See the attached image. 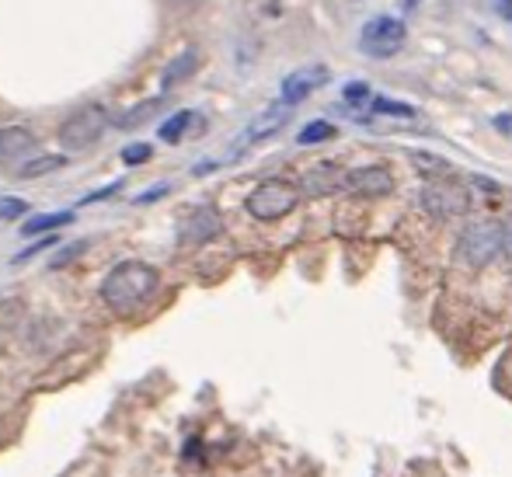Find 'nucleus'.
I'll return each mask as SVG.
<instances>
[{"mask_svg":"<svg viewBox=\"0 0 512 477\" xmlns=\"http://www.w3.org/2000/svg\"><path fill=\"white\" fill-rule=\"evenodd\" d=\"M328 81V70L324 67H300L293 70L290 77H283V88H279V101H283L286 108H297L300 101H307L310 95H314L321 84Z\"/></svg>","mask_w":512,"mask_h":477,"instance_id":"6e6552de","label":"nucleus"},{"mask_svg":"<svg viewBox=\"0 0 512 477\" xmlns=\"http://www.w3.org/2000/svg\"><path fill=\"white\" fill-rule=\"evenodd\" d=\"M495 7H499L506 18H512V0H495Z\"/></svg>","mask_w":512,"mask_h":477,"instance_id":"cd10ccee","label":"nucleus"},{"mask_svg":"<svg viewBox=\"0 0 512 477\" xmlns=\"http://www.w3.org/2000/svg\"><path fill=\"white\" fill-rule=\"evenodd\" d=\"M161 112V98H147V101H136L129 112H122L119 119H112L119 129H136V126H143V122H150L154 115Z\"/></svg>","mask_w":512,"mask_h":477,"instance_id":"4468645a","label":"nucleus"},{"mask_svg":"<svg viewBox=\"0 0 512 477\" xmlns=\"http://www.w3.org/2000/svg\"><path fill=\"white\" fill-rule=\"evenodd\" d=\"M53 244H56V237H53V234H46V237H42V241H39V244H32V248L18 251V258H14V262H28V258H35V255H39V251L53 248Z\"/></svg>","mask_w":512,"mask_h":477,"instance_id":"5701e85b","label":"nucleus"},{"mask_svg":"<svg viewBox=\"0 0 512 477\" xmlns=\"http://www.w3.org/2000/svg\"><path fill=\"white\" fill-rule=\"evenodd\" d=\"M192 122H196V115H192V112H175V115H171V119L161 126V140H164V143H182L185 129H189Z\"/></svg>","mask_w":512,"mask_h":477,"instance_id":"f3484780","label":"nucleus"},{"mask_svg":"<svg viewBox=\"0 0 512 477\" xmlns=\"http://www.w3.org/2000/svg\"><path fill=\"white\" fill-rule=\"evenodd\" d=\"M108 126H112V115H108L105 105H81L60 122L56 140L67 150H88L108 133Z\"/></svg>","mask_w":512,"mask_h":477,"instance_id":"f03ea898","label":"nucleus"},{"mask_svg":"<svg viewBox=\"0 0 512 477\" xmlns=\"http://www.w3.org/2000/svg\"><path fill=\"white\" fill-rule=\"evenodd\" d=\"M502 251L512 258V227H502Z\"/></svg>","mask_w":512,"mask_h":477,"instance_id":"bb28decb","label":"nucleus"},{"mask_svg":"<svg viewBox=\"0 0 512 477\" xmlns=\"http://www.w3.org/2000/svg\"><path fill=\"white\" fill-rule=\"evenodd\" d=\"M345 189L359 192V195H370V199H380V195H391L394 192V175L380 164H366V168H352L345 171Z\"/></svg>","mask_w":512,"mask_h":477,"instance_id":"1a4fd4ad","label":"nucleus"},{"mask_svg":"<svg viewBox=\"0 0 512 477\" xmlns=\"http://www.w3.org/2000/svg\"><path fill=\"white\" fill-rule=\"evenodd\" d=\"M150 143H129V147H122V164L126 168H136V164H143V161H150Z\"/></svg>","mask_w":512,"mask_h":477,"instance_id":"412c9836","label":"nucleus"},{"mask_svg":"<svg viewBox=\"0 0 512 477\" xmlns=\"http://www.w3.org/2000/svg\"><path fill=\"white\" fill-rule=\"evenodd\" d=\"M119 189H122V182H112V185H105L102 192H95V195H84L81 202H102V199H108V195H115V192H119Z\"/></svg>","mask_w":512,"mask_h":477,"instance_id":"a878e982","label":"nucleus"},{"mask_svg":"<svg viewBox=\"0 0 512 477\" xmlns=\"http://www.w3.org/2000/svg\"><path fill=\"white\" fill-rule=\"evenodd\" d=\"M366 95H370L366 84H345V101H352V105H363Z\"/></svg>","mask_w":512,"mask_h":477,"instance_id":"393cba45","label":"nucleus"},{"mask_svg":"<svg viewBox=\"0 0 512 477\" xmlns=\"http://www.w3.org/2000/svg\"><path fill=\"white\" fill-rule=\"evenodd\" d=\"M171 4H178V7H199V4H206V0H171Z\"/></svg>","mask_w":512,"mask_h":477,"instance_id":"c85d7f7f","label":"nucleus"},{"mask_svg":"<svg viewBox=\"0 0 512 477\" xmlns=\"http://www.w3.org/2000/svg\"><path fill=\"white\" fill-rule=\"evenodd\" d=\"M290 112L293 108H286L283 101H276V105H269L262 115H255V119L248 122V129H244V136H241V143L237 147H255V143H262V140H269V136H276L279 129L290 122Z\"/></svg>","mask_w":512,"mask_h":477,"instance_id":"9d476101","label":"nucleus"},{"mask_svg":"<svg viewBox=\"0 0 512 477\" xmlns=\"http://www.w3.org/2000/svg\"><path fill=\"white\" fill-rule=\"evenodd\" d=\"M39 150V136L28 126H4L0 129V164H18Z\"/></svg>","mask_w":512,"mask_h":477,"instance_id":"9b49d317","label":"nucleus"},{"mask_svg":"<svg viewBox=\"0 0 512 477\" xmlns=\"http://www.w3.org/2000/svg\"><path fill=\"white\" fill-rule=\"evenodd\" d=\"M499 251H502V227L499 223L478 220V223H467V227L460 230L457 255H460V262L471 265V269L488 265Z\"/></svg>","mask_w":512,"mask_h":477,"instance_id":"20e7f679","label":"nucleus"},{"mask_svg":"<svg viewBox=\"0 0 512 477\" xmlns=\"http://www.w3.org/2000/svg\"><path fill=\"white\" fill-rule=\"evenodd\" d=\"M300 202V192L297 185L283 182V178H265V182H258L255 189L248 195V213L255 216V220L262 223H276L283 220V216H290L293 209H297Z\"/></svg>","mask_w":512,"mask_h":477,"instance_id":"7ed1b4c3","label":"nucleus"},{"mask_svg":"<svg viewBox=\"0 0 512 477\" xmlns=\"http://www.w3.org/2000/svg\"><path fill=\"white\" fill-rule=\"evenodd\" d=\"M81 251H88V241H74L67 251H60V255H53V262H49V269H63L67 262H74Z\"/></svg>","mask_w":512,"mask_h":477,"instance_id":"4be33fe9","label":"nucleus"},{"mask_svg":"<svg viewBox=\"0 0 512 477\" xmlns=\"http://www.w3.org/2000/svg\"><path fill=\"white\" fill-rule=\"evenodd\" d=\"M342 182H345V175L338 168H331V164H321V168H314V171H307V178H304V189L310 195H328V192H335V189H342Z\"/></svg>","mask_w":512,"mask_h":477,"instance_id":"f8f14e48","label":"nucleus"},{"mask_svg":"<svg viewBox=\"0 0 512 477\" xmlns=\"http://www.w3.org/2000/svg\"><path fill=\"white\" fill-rule=\"evenodd\" d=\"M220 230H223L220 213H216L213 206H199L178 220V244H182V248H196V244L213 241Z\"/></svg>","mask_w":512,"mask_h":477,"instance_id":"0eeeda50","label":"nucleus"},{"mask_svg":"<svg viewBox=\"0 0 512 477\" xmlns=\"http://www.w3.org/2000/svg\"><path fill=\"white\" fill-rule=\"evenodd\" d=\"M63 164H67V157H63V154L39 157V161H35V164H25V168H21V178H39V175H49V171L63 168Z\"/></svg>","mask_w":512,"mask_h":477,"instance_id":"a211bd4d","label":"nucleus"},{"mask_svg":"<svg viewBox=\"0 0 512 477\" xmlns=\"http://www.w3.org/2000/svg\"><path fill=\"white\" fill-rule=\"evenodd\" d=\"M28 213V202L18 199V195H0V220H18V216Z\"/></svg>","mask_w":512,"mask_h":477,"instance_id":"aec40b11","label":"nucleus"},{"mask_svg":"<svg viewBox=\"0 0 512 477\" xmlns=\"http://www.w3.org/2000/svg\"><path fill=\"white\" fill-rule=\"evenodd\" d=\"M199 67V49H185V53H178L175 60L164 67V88H175V84L189 81L192 74H196Z\"/></svg>","mask_w":512,"mask_h":477,"instance_id":"ddd939ff","label":"nucleus"},{"mask_svg":"<svg viewBox=\"0 0 512 477\" xmlns=\"http://www.w3.org/2000/svg\"><path fill=\"white\" fill-rule=\"evenodd\" d=\"M67 223H74V213H42V216H32V220H25L21 234H25V237L53 234V230L67 227Z\"/></svg>","mask_w":512,"mask_h":477,"instance_id":"2eb2a0df","label":"nucleus"},{"mask_svg":"<svg viewBox=\"0 0 512 477\" xmlns=\"http://www.w3.org/2000/svg\"><path fill=\"white\" fill-rule=\"evenodd\" d=\"M157 286H161V276L154 265L140 262V258H126L102 279V300L115 314H133L157 293Z\"/></svg>","mask_w":512,"mask_h":477,"instance_id":"f257e3e1","label":"nucleus"},{"mask_svg":"<svg viewBox=\"0 0 512 477\" xmlns=\"http://www.w3.org/2000/svg\"><path fill=\"white\" fill-rule=\"evenodd\" d=\"M331 136H335V126L324 122V119H314L297 133V143L300 147H314V143H324V140H331Z\"/></svg>","mask_w":512,"mask_h":477,"instance_id":"dca6fc26","label":"nucleus"},{"mask_svg":"<svg viewBox=\"0 0 512 477\" xmlns=\"http://www.w3.org/2000/svg\"><path fill=\"white\" fill-rule=\"evenodd\" d=\"M373 112H377V115H394V119H411V115H415V108H411L408 101L377 98V101H373Z\"/></svg>","mask_w":512,"mask_h":477,"instance_id":"6ab92c4d","label":"nucleus"},{"mask_svg":"<svg viewBox=\"0 0 512 477\" xmlns=\"http://www.w3.org/2000/svg\"><path fill=\"white\" fill-rule=\"evenodd\" d=\"M422 209L436 220H453V216H464L467 213V189L464 185H453V182H429L418 195Z\"/></svg>","mask_w":512,"mask_h":477,"instance_id":"423d86ee","label":"nucleus"},{"mask_svg":"<svg viewBox=\"0 0 512 477\" xmlns=\"http://www.w3.org/2000/svg\"><path fill=\"white\" fill-rule=\"evenodd\" d=\"M405 35H408L405 21H398L394 14H380V18L366 21L363 35H359V49L366 56H373V60H391L405 46Z\"/></svg>","mask_w":512,"mask_h":477,"instance_id":"39448f33","label":"nucleus"},{"mask_svg":"<svg viewBox=\"0 0 512 477\" xmlns=\"http://www.w3.org/2000/svg\"><path fill=\"white\" fill-rule=\"evenodd\" d=\"M171 192V185H154V189H150V192H143V195H136V206H150V202H157V199H164V195H168Z\"/></svg>","mask_w":512,"mask_h":477,"instance_id":"b1692460","label":"nucleus"}]
</instances>
